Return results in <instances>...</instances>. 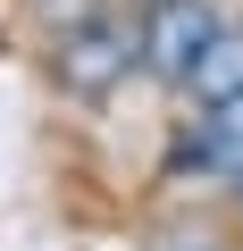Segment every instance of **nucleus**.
<instances>
[{
	"label": "nucleus",
	"mask_w": 243,
	"mask_h": 251,
	"mask_svg": "<svg viewBox=\"0 0 243 251\" xmlns=\"http://www.w3.org/2000/svg\"><path fill=\"white\" fill-rule=\"evenodd\" d=\"M143 67V25L135 17H117V9H84L76 25H59V84L67 92H84V100H101V92H117Z\"/></svg>",
	"instance_id": "1"
},
{
	"label": "nucleus",
	"mask_w": 243,
	"mask_h": 251,
	"mask_svg": "<svg viewBox=\"0 0 243 251\" xmlns=\"http://www.w3.org/2000/svg\"><path fill=\"white\" fill-rule=\"evenodd\" d=\"M218 34H226V25H218L210 0H160V9L143 17V67H151L160 84H185Z\"/></svg>",
	"instance_id": "2"
},
{
	"label": "nucleus",
	"mask_w": 243,
	"mask_h": 251,
	"mask_svg": "<svg viewBox=\"0 0 243 251\" xmlns=\"http://www.w3.org/2000/svg\"><path fill=\"white\" fill-rule=\"evenodd\" d=\"M176 151H185V159H176L185 176H235V168H243V92L218 100V109H201Z\"/></svg>",
	"instance_id": "3"
},
{
	"label": "nucleus",
	"mask_w": 243,
	"mask_h": 251,
	"mask_svg": "<svg viewBox=\"0 0 243 251\" xmlns=\"http://www.w3.org/2000/svg\"><path fill=\"white\" fill-rule=\"evenodd\" d=\"M185 92H193V109H218V100L243 92V25H226V34L201 50V67L185 75Z\"/></svg>",
	"instance_id": "4"
},
{
	"label": "nucleus",
	"mask_w": 243,
	"mask_h": 251,
	"mask_svg": "<svg viewBox=\"0 0 243 251\" xmlns=\"http://www.w3.org/2000/svg\"><path fill=\"white\" fill-rule=\"evenodd\" d=\"M168 251H218V243H168Z\"/></svg>",
	"instance_id": "5"
},
{
	"label": "nucleus",
	"mask_w": 243,
	"mask_h": 251,
	"mask_svg": "<svg viewBox=\"0 0 243 251\" xmlns=\"http://www.w3.org/2000/svg\"><path fill=\"white\" fill-rule=\"evenodd\" d=\"M226 184H235V201H243V168H235V176H226Z\"/></svg>",
	"instance_id": "6"
}]
</instances>
